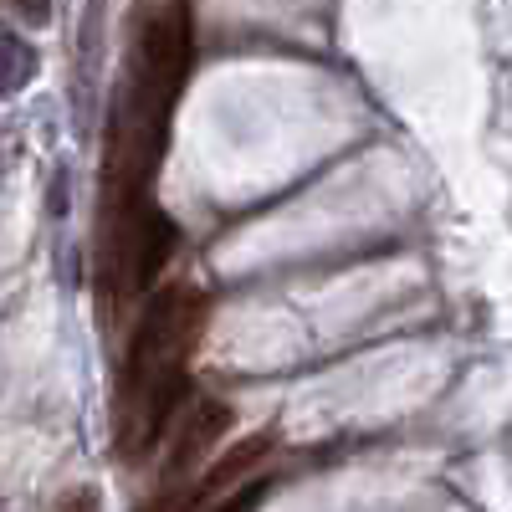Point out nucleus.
Masks as SVG:
<instances>
[{
  "instance_id": "obj_6",
  "label": "nucleus",
  "mask_w": 512,
  "mask_h": 512,
  "mask_svg": "<svg viewBox=\"0 0 512 512\" xmlns=\"http://www.w3.org/2000/svg\"><path fill=\"white\" fill-rule=\"evenodd\" d=\"M52 512H103V497H98V487H67Z\"/></svg>"
},
{
  "instance_id": "obj_4",
  "label": "nucleus",
  "mask_w": 512,
  "mask_h": 512,
  "mask_svg": "<svg viewBox=\"0 0 512 512\" xmlns=\"http://www.w3.org/2000/svg\"><path fill=\"white\" fill-rule=\"evenodd\" d=\"M272 436L267 431H256V436H246V441H236L216 466H210V472L200 477V492L195 497H216V492H241L246 482H251V472H256V466H262L267 456H272Z\"/></svg>"
},
{
  "instance_id": "obj_5",
  "label": "nucleus",
  "mask_w": 512,
  "mask_h": 512,
  "mask_svg": "<svg viewBox=\"0 0 512 512\" xmlns=\"http://www.w3.org/2000/svg\"><path fill=\"white\" fill-rule=\"evenodd\" d=\"M262 497H267V482H246L241 492H226L216 507H205V512H256Z\"/></svg>"
},
{
  "instance_id": "obj_3",
  "label": "nucleus",
  "mask_w": 512,
  "mask_h": 512,
  "mask_svg": "<svg viewBox=\"0 0 512 512\" xmlns=\"http://www.w3.org/2000/svg\"><path fill=\"white\" fill-rule=\"evenodd\" d=\"M113 241H118L113 251L123 256V282H128V292H139V287H149V282L164 272L169 246H175V226H169L164 216H154V210H144V216L128 226V231H118Z\"/></svg>"
},
{
  "instance_id": "obj_1",
  "label": "nucleus",
  "mask_w": 512,
  "mask_h": 512,
  "mask_svg": "<svg viewBox=\"0 0 512 512\" xmlns=\"http://www.w3.org/2000/svg\"><path fill=\"white\" fill-rule=\"evenodd\" d=\"M200 318H205V303L190 287H159L154 292V303L144 308V318L134 328V344H128V364H123L128 400H139L159 374L185 369V354L200 338Z\"/></svg>"
},
{
  "instance_id": "obj_2",
  "label": "nucleus",
  "mask_w": 512,
  "mask_h": 512,
  "mask_svg": "<svg viewBox=\"0 0 512 512\" xmlns=\"http://www.w3.org/2000/svg\"><path fill=\"white\" fill-rule=\"evenodd\" d=\"M231 425H236V410H231L226 400H195V405L185 410V425H180L175 446H169L164 477H169V482L190 477L195 466L210 456V446H221V441L231 436Z\"/></svg>"
}]
</instances>
